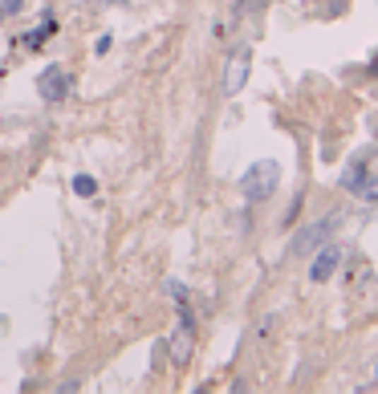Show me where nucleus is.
<instances>
[{
  "instance_id": "39448f33",
  "label": "nucleus",
  "mask_w": 378,
  "mask_h": 394,
  "mask_svg": "<svg viewBox=\"0 0 378 394\" xmlns=\"http://www.w3.org/2000/svg\"><path fill=\"white\" fill-rule=\"evenodd\" d=\"M248 69H252V49H248V45H236L228 57V69H224V94H228V98L244 90Z\"/></svg>"
},
{
  "instance_id": "f03ea898",
  "label": "nucleus",
  "mask_w": 378,
  "mask_h": 394,
  "mask_svg": "<svg viewBox=\"0 0 378 394\" xmlns=\"http://www.w3.org/2000/svg\"><path fill=\"white\" fill-rule=\"evenodd\" d=\"M338 183H342L350 196L366 199V203H374V199H378V175L370 171V155H366V150L354 155V159L342 167V179H338Z\"/></svg>"
},
{
  "instance_id": "f8f14e48",
  "label": "nucleus",
  "mask_w": 378,
  "mask_h": 394,
  "mask_svg": "<svg viewBox=\"0 0 378 394\" xmlns=\"http://www.w3.org/2000/svg\"><path fill=\"white\" fill-rule=\"evenodd\" d=\"M106 4H126V0H106Z\"/></svg>"
},
{
  "instance_id": "9d476101",
  "label": "nucleus",
  "mask_w": 378,
  "mask_h": 394,
  "mask_svg": "<svg viewBox=\"0 0 378 394\" xmlns=\"http://www.w3.org/2000/svg\"><path fill=\"white\" fill-rule=\"evenodd\" d=\"M25 8V0H0V17H17Z\"/></svg>"
},
{
  "instance_id": "1a4fd4ad",
  "label": "nucleus",
  "mask_w": 378,
  "mask_h": 394,
  "mask_svg": "<svg viewBox=\"0 0 378 394\" xmlns=\"http://www.w3.org/2000/svg\"><path fill=\"white\" fill-rule=\"evenodd\" d=\"M73 191H78V196H82V199H90V196H94V191H98V183L90 179V175H78V179H73Z\"/></svg>"
},
{
  "instance_id": "423d86ee",
  "label": "nucleus",
  "mask_w": 378,
  "mask_h": 394,
  "mask_svg": "<svg viewBox=\"0 0 378 394\" xmlns=\"http://www.w3.org/2000/svg\"><path fill=\"white\" fill-rule=\"evenodd\" d=\"M338 264H342V244H338V240H326V244L313 252L309 280H313V285H326V280L338 273Z\"/></svg>"
},
{
  "instance_id": "6e6552de",
  "label": "nucleus",
  "mask_w": 378,
  "mask_h": 394,
  "mask_svg": "<svg viewBox=\"0 0 378 394\" xmlns=\"http://www.w3.org/2000/svg\"><path fill=\"white\" fill-rule=\"evenodd\" d=\"M53 29H57V20H53L49 13H45V20H41V29H33V33H25V37H20V45H25V49H41V45L49 41V33H53Z\"/></svg>"
},
{
  "instance_id": "f257e3e1",
  "label": "nucleus",
  "mask_w": 378,
  "mask_h": 394,
  "mask_svg": "<svg viewBox=\"0 0 378 394\" xmlns=\"http://www.w3.org/2000/svg\"><path fill=\"white\" fill-rule=\"evenodd\" d=\"M277 187H280V163H277V159H256V163L244 171V179H240V191H244L248 203H264V199H273Z\"/></svg>"
},
{
  "instance_id": "20e7f679",
  "label": "nucleus",
  "mask_w": 378,
  "mask_h": 394,
  "mask_svg": "<svg viewBox=\"0 0 378 394\" xmlns=\"http://www.w3.org/2000/svg\"><path fill=\"white\" fill-rule=\"evenodd\" d=\"M69 69L66 66H45L41 73H37V94L45 102H66L69 98Z\"/></svg>"
},
{
  "instance_id": "0eeeda50",
  "label": "nucleus",
  "mask_w": 378,
  "mask_h": 394,
  "mask_svg": "<svg viewBox=\"0 0 378 394\" xmlns=\"http://www.w3.org/2000/svg\"><path fill=\"white\" fill-rule=\"evenodd\" d=\"M333 228H338V215H326V220H317V224H305V228L293 236L289 252H313V248H321Z\"/></svg>"
},
{
  "instance_id": "ddd939ff",
  "label": "nucleus",
  "mask_w": 378,
  "mask_h": 394,
  "mask_svg": "<svg viewBox=\"0 0 378 394\" xmlns=\"http://www.w3.org/2000/svg\"><path fill=\"white\" fill-rule=\"evenodd\" d=\"M374 374H378V362H374Z\"/></svg>"
},
{
  "instance_id": "9b49d317",
  "label": "nucleus",
  "mask_w": 378,
  "mask_h": 394,
  "mask_svg": "<svg viewBox=\"0 0 378 394\" xmlns=\"http://www.w3.org/2000/svg\"><path fill=\"white\" fill-rule=\"evenodd\" d=\"M110 45H114V37H110V33H102L98 41H94V53L102 57V53H110Z\"/></svg>"
},
{
  "instance_id": "7ed1b4c3",
  "label": "nucleus",
  "mask_w": 378,
  "mask_h": 394,
  "mask_svg": "<svg viewBox=\"0 0 378 394\" xmlns=\"http://www.w3.org/2000/svg\"><path fill=\"white\" fill-rule=\"evenodd\" d=\"M191 350H196V321H191L187 301H179V329L171 333V362H175V366H187Z\"/></svg>"
}]
</instances>
